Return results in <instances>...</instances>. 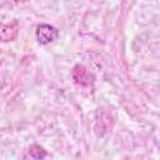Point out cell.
<instances>
[{
  "label": "cell",
  "instance_id": "obj_1",
  "mask_svg": "<svg viewBox=\"0 0 160 160\" xmlns=\"http://www.w3.org/2000/svg\"><path fill=\"white\" fill-rule=\"evenodd\" d=\"M58 35H59L58 29L49 24H41L36 29V39L41 45L52 42L58 38Z\"/></svg>",
  "mask_w": 160,
  "mask_h": 160
},
{
  "label": "cell",
  "instance_id": "obj_2",
  "mask_svg": "<svg viewBox=\"0 0 160 160\" xmlns=\"http://www.w3.org/2000/svg\"><path fill=\"white\" fill-rule=\"evenodd\" d=\"M72 76H74V80L80 84V85H89L91 82V76L90 74L88 72V70L81 66V65H76L74 68V71H72Z\"/></svg>",
  "mask_w": 160,
  "mask_h": 160
}]
</instances>
